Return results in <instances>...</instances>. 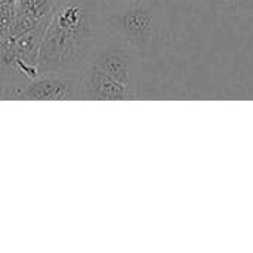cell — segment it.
Listing matches in <instances>:
<instances>
[{"mask_svg":"<svg viewBox=\"0 0 253 253\" xmlns=\"http://www.w3.org/2000/svg\"><path fill=\"white\" fill-rule=\"evenodd\" d=\"M99 30V15L92 0L58 3L46 25L37 73L61 74L80 68L92 55Z\"/></svg>","mask_w":253,"mask_h":253,"instance_id":"cell-1","label":"cell"},{"mask_svg":"<svg viewBox=\"0 0 253 253\" xmlns=\"http://www.w3.org/2000/svg\"><path fill=\"white\" fill-rule=\"evenodd\" d=\"M83 87L89 99H129L132 96V61L127 50L120 46L101 50L89 67Z\"/></svg>","mask_w":253,"mask_h":253,"instance_id":"cell-2","label":"cell"},{"mask_svg":"<svg viewBox=\"0 0 253 253\" xmlns=\"http://www.w3.org/2000/svg\"><path fill=\"white\" fill-rule=\"evenodd\" d=\"M110 28L132 47L144 52L154 36L156 15L151 7L141 4L125 6L108 18Z\"/></svg>","mask_w":253,"mask_h":253,"instance_id":"cell-3","label":"cell"},{"mask_svg":"<svg viewBox=\"0 0 253 253\" xmlns=\"http://www.w3.org/2000/svg\"><path fill=\"white\" fill-rule=\"evenodd\" d=\"M19 99L30 101H65L79 96V87L74 82L58 77V74H40L30 80L24 89L15 92Z\"/></svg>","mask_w":253,"mask_h":253,"instance_id":"cell-4","label":"cell"},{"mask_svg":"<svg viewBox=\"0 0 253 253\" xmlns=\"http://www.w3.org/2000/svg\"><path fill=\"white\" fill-rule=\"evenodd\" d=\"M15 19V3H0V42H3L12 31Z\"/></svg>","mask_w":253,"mask_h":253,"instance_id":"cell-5","label":"cell"},{"mask_svg":"<svg viewBox=\"0 0 253 253\" xmlns=\"http://www.w3.org/2000/svg\"><path fill=\"white\" fill-rule=\"evenodd\" d=\"M224 4H230V6H245L249 3V0H219Z\"/></svg>","mask_w":253,"mask_h":253,"instance_id":"cell-6","label":"cell"},{"mask_svg":"<svg viewBox=\"0 0 253 253\" xmlns=\"http://www.w3.org/2000/svg\"><path fill=\"white\" fill-rule=\"evenodd\" d=\"M119 3H122L123 6H133V4H141L145 0H117Z\"/></svg>","mask_w":253,"mask_h":253,"instance_id":"cell-7","label":"cell"}]
</instances>
